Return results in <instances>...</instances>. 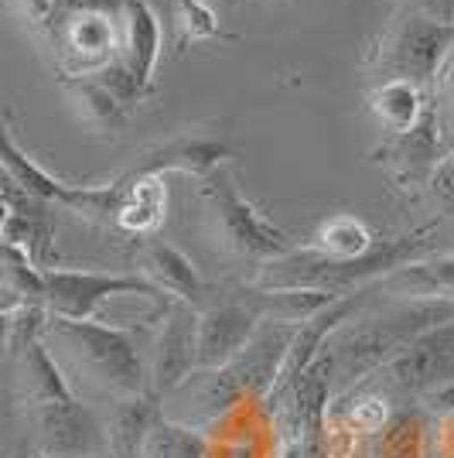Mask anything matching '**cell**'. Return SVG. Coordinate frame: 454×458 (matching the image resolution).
<instances>
[{
    "instance_id": "10",
    "label": "cell",
    "mask_w": 454,
    "mask_h": 458,
    "mask_svg": "<svg viewBox=\"0 0 454 458\" xmlns=\"http://www.w3.org/2000/svg\"><path fill=\"white\" fill-rule=\"evenodd\" d=\"M195 349H198V308L171 301L164 322L154 335L151 366H147L151 390L161 401L195 373Z\"/></svg>"
},
{
    "instance_id": "6",
    "label": "cell",
    "mask_w": 454,
    "mask_h": 458,
    "mask_svg": "<svg viewBox=\"0 0 454 458\" xmlns=\"http://www.w3.org/2000/svg\"><path fill=\"white\" fill-rule=\"evenodd\" d=\"M448 380H454V318L420 332L362 383L379 390L393 407H410Z\"/></svg>"
},
{
    "instance_id": "33",
    "label": "cell",
    "mask_w": 454,
    "mask_h": 458,
    "mask_svg": "<svg viewBox=\"0 0 454 458\" xmlns=\"http://www.w3.org/2000/svg\"><path fill=\"white\" fill-rule=\"evenodd\" d=\"M0 401H4V369H0Z\"/></svg>"
},
{
    "instance_id": "38",
    "label": "cell",
    "mask_w": 454,
    "mask_h": 458,
    "mask_svg": "<svg viewBox=\"0 0 454 458\" xmlns=\"http://www.w3.org/2000/svg\"><path fill=\"white\" fill-rule=\"evenodd\" d=\"M0 123H4V120H0Z\"/></svg>"
},
{
    "instance_id": "13",
    "label": "cell",
    "mask_w": 454,
    "mask_h": 458,
    "mask_svg": "<svg viewBox=\"0 0 454 458\" xmlns=\"http://www.w3.org/2000/svg\"><path fill=\"white\" fill-rule=\"evenodd\" d=\"M373 157L393 172L399 185H416V182L427 185V174L441 161V127H437L434 106H427V114L420 116L414 131L393 137V144L379 148Z\"/></svg>"
},
{
    "instance_id": "5",
    "label": "cell",
    "mask_w": 454,
    "mask_h": 458,
    "mask_svg": "<svg viewBox=\"0 0 454 458\" xmlns=\"http://www.w3.org/2000/svg\"><path fill=\"white\" fill-rule=\"evenodd\" d=\"M451 45L454 21L434 18V14L410 7V11L397 14V21L383 31L376 52H373L376 82L379 79H407L420 89H431Z\"/></svg>"
},
{
    "instance_id": "29",
    "label": "cell",
    "mask_w": 454,
    "mask_h": 458,
    "mask_svg": "<svg viewBox=\"0 0 454 458\" xmlns=\"http://www.w3.org/2000/svg\"><path fill=\"white\" fill-rule=\"evenodd\" d=\"M434 86L441 89V93H451L454 96V45H451V52H448V58L441 62V72H437Z\"/></svg>"
},
{
    "instance_id": "27",
    "label": "cell",
    "mask_w": 454,
    "mask_h": 458,
    "mask_svg": "<svg viewBox=\"0 0 454 458\" xmlns=\"http://www.w3.org/2000/svg\"><path fill=\"white\" fill-rule=\"evenodd\" d=\"M424 270H427V277L441 298H454V253H441V257L424 260Z\"/></svg>"
},
{
    "instance_id": "20",
    "label": "cell",
    "mask_w": 454,
    "mask_h": 458,
    "mask_svg": "<svg viewBox=\"0 0 454 458\" xmlns=\"http://www.w3.org/2000/svg\"><path fill=\"white\" fill-rule=\"evenodd\" d=\"M373 243H376V233L366 219H359L356 212H335L324 223H318L311 247L332 260H356Z\"/></svg>"
},
{
    "instance_id": "15",
    "label": "cell",
    "mask_w": 454,
    "mask_h": 458,
    "mask_svg": "<svg viewBox=\"0 0 454 458\" xmlns=\"http://www.w3.org/2000/svg\"><path fill=\"white\" fill-rule=\"evenodd\" d=\"M140 274L151 277L154 284L168 294L171 301H185L191 308H202L206 301V281L198 277V270L189 257L178 247H171L164 240H144V253H140Z\"/></svg>"
},
{
    "instance_id": "36",
    "label": "cell",
    "mask_w": 454,
    "mask_h": 458,
    "mask_svg": "<svg viewBox=\"0 0 454 458\" xmlns=\"http://www.w3.org/2000/svg\"><path fill=\"white\" fill-rule=\"evenodd\" d=\"M451 165H454V154H451Z\"/></svg>"
},
{
    "instance_id": "17",
    "label": "cell",
    "mask_w": 454,
    "mask_h": 458,
    "mask_svg": "<svg viewBox=\"0 0 454 458\" xmlns=\"http://www.w3.org/2000/svg\"><path fill=\"white\" fill-rule=\"evenodd\" d=\"M427 89H420L407 79H379L369 89V110L383 123V131L393 137L414 131L420 116L427 114Z\"/></svg>"
},
{
    "instance_id": "21",
    "label": "cell",
    "mask_w": 454,
    "mask_h": 458,
    "mask_svg": "<svg viewBox=\"0 0 454 458\" xmlns=\"http://www.w3.org/2000/svg\"><path fill=\"white\" fill-rule=\"evenodd\" d=\"M208 448H212V441L202 428L181 424L161 411L144 438L140 458H208Z\"/></svg>"
},
{
    "instance_id": "3",
    "label": "cell",
    "mask_w": 454,
    "mask_h": 458,
    "mask_svg": "<svg viewBox=\"0 0 454 458\" xmlns=\"http://www.w3.org/2000/svg\"><path fill=\"white\" fill-rule=\"evenodd\" d=\"M431 233H434V226L407 233V236L376 240L356 260H332L315 247H294L284 257L260 264L253 287H266V291L270 287H307V291H324V294L341 298V294H352L359 287H369L373 281L407 267V264H416L424 253L434 250Z\"/></svg>"
},
{
    "instance_id": "30",
    "label": "cell",
    "mask_w": 454,
    "mask_h": 458,
    "mask_svg": "<svg viewBox=\"0 0 454 458\" xmlns=\"http://www.w3.org/2000/svg\"><path fill=\"white\" fill-rule=\"evenodd\" d=\"M416 11H424V14H434V18H444L448 21V14H444V0H414Z\"/></svg>"
},
{
    "instance_id": "9",
    "label": "cell",
    "mask_w": 454,
    "mask_h": 458,
    "mask_svg": "<svg viewBox=\"0 0 454 458\" xmlns=\"http://www.w3.org/2000/svg\"><path fill=\"white\" fill-rule=\"evenodd\" d=\"M31 424L45 458H93L106 455V428L99 424L89 403L72 397L31 403Z\"/></svg>"
},
{
    "instance_id": "7",
    "label": "cell",
    "mask_w": 454,
    "mask_h": 458,
    "mask_svg": "<svg viewBox=\"0 0 454 458\" xmlns=\"http://www.w3.org/2000/svg\"><path fill=\"white\" fill-rule=\"evenodd\" d=\"M198 182H202V199L208 202V209L215 212L219 233H223L226 247L236 257L266 264V260H277V257L294 250L284 229L273 226L270 216L256 209L247 195L232 185L226 168H215V172L198 178Z\"/></svg>"
},
{
    "instance_id": "34",
    "label": "cell",
    "mask_w": 454,
    "mask_h": 458,
    "mask_svg": "<svg viewBox=\"0 0 454 458\" xmlns=\"http://www.w3.org/2000/svg\"><path fill=\"white\" fill-rule=\"evenodd\" d=\"M0 120H4V123H7V110H4V103H0Z\"/></svg>"
},
{
    "instance_id": "25",
    "label": "cell",
    "mask_w": 454,
    "mask_h": 458,
    "mask_svg": "<svg viewBox=\"0 0 454 458\" xmlns=\"http://www.w3.org/2000/svg\"><path fill=\"white\" fill-rule=\"evenodd\" d=\"M427 191L441 202L444 212H454V165L451 157H441L434 165V172L427 174Z\"/></svg>"
},
{
    "instance_id": "14",
    "label": "cell",
    "mask_w": 454,
    "mask_h": 458,
    "mask_svg": "<svg viewBox=\"0 0 454 458\" xmlns=\"http://www.w3.org/2000/svg\"><path fill=\"white\" fill-rule=\"evenodd\" d=\"M161 55V24L147 0H127L120 18V62L130 69L137 86L147 93L151 72Z\"/></svg>"
},
{
    "instance_id": "16",
    "label": "cell",
    "mask_w": 454,
    "mask_h": 458,
    "mask_svg": "<svg viewBox=\"0 0 454 458\" xmlns=\"http://www.w3.org/2000/svg\"><path fill=\"white\" fill-rule=\"evenodd\" d=\"M120 182H123V199H120V209L114 216V229L137 236V240H151L154 229L164 223V212H168L164 178H157V174H147V178L120 174Z\"/></svg>"
},
{
    "instance_id": "24",
    "label": "cell",
    "mask_w": 454,
    "mask_h": 458,
    "mask_svg": "<svg viewBox=\"0 0 454 458\" xmlns=\"http://www.w3.org/2000/svg\"><path fill=\"white\" fill-rule=\"evenodd\" d=\"M427 458H454V411L427 424Z\"/></svg>"
},
{
    "instance_id": "19",
    "label": "cell",
    "mask_w": 454,
    "mask_h": 458,
    "mask_svg": "<svg viewBox=\"0 0 454 458\" xmlns=\"http://www.w3.org/2000/svg\"><path fill=\"white\" fill-rule=\"evenodd\" d=\"M18 380H21V397L24 403H48L62 401V397H72V383L65 380L62 366L52 356V349L41 343H31L18 356Z\"/></svg>"
},
{
    "instance_id": "11",
    "label": "cell",
    "mask_w": 454,
    "mask_h": 458,
    "mask_svg": "<svg viewBox=\"0 0 454 458\" xmlns=\"http://www.w3.org/2000/svg\"><path fill=\"white\" fill-rule=\"evenodd\" d=\"M260 318L256 311L236 298V301H212L198 308V349H195V369H219L232 363L247 343L256 335Z\"/></svg>"
},
{
    "instance_id": "8",
    "label": "cell",
    "mask_w": 454,
    "mask_h": 458,
    "mask_svg": "<svg viewBox=\"0 0 454 458\" xmlns=\"http://www.w3.org/2000/svg\"><path fill=\"white\" fill-rule=\"evenodd\" d=\"M116 294L151 298L161 308L171 305V298L154 284L151 277L137 274H110V270H65L41 267V301L48 315L72 318V322H93L99 305Z\"/></svg>"
},
{
    "instance_id": "37",
    "label": "cell",
    "mask_w": 454,
    "mask_h": 458,
    "mask_svg": "<svg viewBox=\"0 0 454 458\" xmlns=\"http://www.w3.org/2000/svg\"><path fill=\"white\" fill-rule=\"evenodd\" d=\"M0 7H4V0H0Z\"/></svg>"
},
{
    "instance_id": "26",
    "label": "cell",
    "mask_w": 454,
    "mask_h": 458,
    "mask_svg": "<svg viewBox=\"0 0 454 458\" xmlns=\"http://www.w3.org/2000/svg\"><path fill=\"white\" fill-rule=\"evenodd\" d=\"M14 4H18V11L24 14L28 24H35L38 31H45L72 0H14Z\"/></svg>"
},
{
    "instance_id": "18",
    "label": "cell",
    "mask_w": 454,
    "mask_h": 458,
    "mask_svg": "<svg viewBox=\"0 0 454 458\" xmlns=\"http://www.w3.org/2000/svg\"><path fill=\"white\" fill-rule=\"evenodd\" d=\"M164 411V401L157 394H144V397H130L120 401L114 418L106 424V455L110 458H140L144 438L151 431L157 414Z\"/></svg>"
},
{
    "instance_id": "23",
    "label": "cell",
    "mask_w": 454,
    "mask_h": 458,
    "mask_svg": "<svg viewBox=\"0 0 454 458\" xmlns=\"http://www.w3.org/2000/svg\"><path fill=\"white\" fill-rule=\"evenodd\" d=\"M65 89L76 103L79 116L99 131V134H114L116 127L127 120V106L116 99L114 93H106L93 76H76V79H62Z\"/></svg>"
},
{
    "instance_id": "28",
    "label": "cell",
    "mask_w": 454,
    "mask_h": 458,
    "mask_svg": "<svg viewBox=\"0 0 454 458\" xmlns=\"http://www.w3.org/2000/svg\"><path fill=\"white\" fill-rule=\"evenodd\" d=\"M416 407H420L427 418H437V414H451V411H454V380L441 383V386H434V390H427V394L416 401Z\"/></svg>"
},
{
    "instance_id": "12",
    "label": "cell",
    "mask_w": 454,
    "mask_h": 458,
    "mask_svg": "<svg viewBox=\"0 0 454 458\" xmlns=\"http://www.w3.org/2000/svg\"><path fill=\"white\" fill-rule=\"evenodd\" d=\"M229 157H236V151L226 140L198 134V131H181V134L168 137V140L154 144L151 151L140 154L137 165L123 174H130V178H147V174L164 178L168 172H185L195 174V178H206L215 168H226Z\"/></svg>"
},
{
    "instance_id": "22",
    "label": "cell",
    "mask_w": 454,
    "mask_h": 458,
    "mask_svg": "<svg viewBox=\"0 0 454 458\" xmlns=\"http://www.w3.org/2000/svg\"><path fill=\"white\" fill-rule=\"evenodd\" d=\"M0 168L11 174V182H18L28 195H35V199L48 202V206L62 199L65 182H58L55 174H48L41 165H35V157H28V154L21 151L18 144H14V137H11V131H7V123H0Z\"/></svg>"
},
{
    "instance_id": "4",
    "label": "cell",
    "mask_w": 454,
    "mask_h": 458,
    "mask_svg": "<svg viewBox=\"0 0 454 458\" xmlns=\"http://www.w3.org/2000/svg\"><path fill=\"white\" fill-rule=\"evenodd\" d=\"M127 0H72L41 35L62 79L93 76L120 58V18Z\"/></svg>"
},
{
    "instance_id": "35",
    "label": "cell",
    "mask_w": 454,
    "mask_h": 458,
    "mask_svg": "<svg viewBox=\"0 0 454 458\" xmlns=\"http://www.w3.org/2000/svg\"><path fill=\"white\" fill-rule=\"evenodd\" d=\"M93 458H110V455H93Z\"/></svg>"
},
{
    "instance_id": "1",
    "label": "cell",
    "mask_w": 454,
    "mask_h": 458,
    "mask_svg": "<svg viewBox=\"0 0 454 458\" xmlns=\"http://www.w3.org/2000/svg\"><path fill=\"white\" fill-rule=\"evenodd\" d=\"M41 343L52 349L65 380L76 377L79 383L114 397L116 403L151 394V373L144 363V352L133 332L120 325H106L99 318L72 322L48 315Z\"/></svg>"
},
{
    "instance_id": "31",
    "label": "cell",
    "mask_w": 454,
    "mask_h": 458,
    "mask_svg": "<svg viewBox=\"0 0 454 458\" xmlns=\"http://www.w3.org/2000/svg\"><path fill=\"white\" fill-rule=\"evenodd\" d=\"M277 458H304L301 441H298V438H294V441H284V445H281V452H277Z\"/></svg>"
},
{
    "instance_id": "2",
    "label": "cell",
    "mask_w": 454,
    "mask_h": 458,
    "mask_svg": "<svg viewBox=\"0 0 454 458\" xmlns=\"http://www.w3.org/2000/svg\"><path fill=\"white\" fill-rule=\"evenodd\" d=\"M290 335H294V325L260 322L256 335L232 363L219 366V369H195L189 380L164 397V401L181 403V418L174 420L202 428L208 420L232 411L243 397H270L281 380Z\"/></svg>"
},
{
    "instance_id": "32",
    "label": "cell",
    "mask_w": 454,
    "mask_h": 458,
    "mask_svg": "<svg viewBox=\"0 0 454 458\" xmlns=\"http://www.w3.org/2000/svg\"><path fill=\"white\" fill-rule=\"evenodd\" d=\"M444 14H448V21H454V0H444Z\"/></svg>"
}]
</instances>
